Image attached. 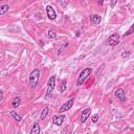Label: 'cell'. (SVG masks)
Here are the masks:
<instances>
[{"instance_id":"9a60e30c","label":"cell","mask_w":134,"mask_h":134,"mask_svg":"<svg viewBox=\"0 0 134 134\" xmlns=\"http://www.w3.org/2000/svg\"><path fill=\"white\" fill-rule=\"evenodd\" d=\"M66 89H67V81L63 80L62 84H61V87H60V92H64Z\"/></svg>"},{"instance_id":"7402d4cb","label":"cell","mask_w":134,"mask_h":134,"mask_svg":"<svg viewBox=\"0 0 134 134\" xmlns=\"http://www.w3.org/2000/svg\"><path fill=\"white\" fill-rule=\"evenodd\" d=\"M98 4L99 5H103L104 4V0H98Z\"/></svg>"},{"instance_id":"ba28073f","label":"cell","mask_w":134,"mask_h":134,"mask_svg":"<svg viewBox=\"0 0 134 134\" xmlns=\"http://www.w3.org/2000/svg\"><path fill=\"white\" fill-rule=\"evenodd\" d=\"M64 120H65V115H63V114L54 115L52 117V122L55 126H62V124L64 122Z\"/></svg>"},{"instance_id":"6da1fadb","label":"cell","mask_w":134,"mask_h":134,"mask_svg":"<svg viewBox=\"0 0 134 134\" xmlns=\"http://www.w3.org/2000/svg\"><path fill=\"white\" fill-rule=\"evenodd\" d=\"M39 79H40V69L39 68H36L34 69L30 74H29V79H28V83H29V86L31 89H35L37 87V84L39 82Z\"/></svg>"},{"instance_id":"603a6c76","label":"cell","mask_w":134,"mask_h":134,"mask_svg":"<svg viewBox=\"0 0 134 134\" xmlns=\"http://www.w3.org/2000/svg\"><path fill=\"white\" fill-rule=\"evenodd\" d=\"M0 1H3V0H0Z\"/></svg>"},{"instance_id":"3957f363","label":"cell","mask_w":134,"mask_h":134,"mask_svg":"<svg viewBox=\"0 0 134 134\" xmlns=\"http://www.w3.org/2000/svg\"><path fill=\"white\" fill-rule=\"evenodd\" d=\"M119 39H120V37H119V35L117 34V32H114V34H112L111 36H109V38L107 39V44L108 45H110V46H112V47H114V46H116V45H118V43H119Z\"/></svg>"},{"instance_id":"cb8c5ba5","label":"cell","mask_w":134,"mask_h":134,"mask_svg":"<svg viewBox=\"0 0 134 134\" xmlns=\"http://www.w3.org/2000/svg\"><path fill=\"white\" fill-rule=\"evenodd\" d=\"M133 44H134V42H133Z\"/></svg>"},{"instance_id":"4fadbf2b","label":"cell","mask_w":134,"mask_h":134,"mask_svg":"<svg viewBox=\"0 0 134 134\" xmlns=\"http://www.w3.org/2000/svg\"><path fill=\"white\" fill-rule=\"evenodd\" d=\"M20 104H21V98H20L19 96L15 97V98L12 100V106H13V108H18V107L20 106Z\"/></svg>"},{"instance_id":"8fae6325","label":"cell","mask_w":134,"mask_h":134,"mask_svg":"<svg viewBox=\"0 0 134 134\" xmlns=\"http://www.w3.org/2000/svg\"><path fill=\"white\" fill-rule=\"evenodd\" d=\"M30 134H39V133H41V128H40V125L38 124V122H35L34 124V126L31 127V129H30V132H29Z\"/></svg>"},{"instance_id":"7c38bea8","label":"cell","mask_w":134,"mask_h":134,"mask_svg":"<svg viewBox=\"0 0 134 134\" xmlns=\"http://www.w3.org/2000/svg\"><path fill=\"white\" fill-rule=\"evenodd\" d=\"M48 112H49V107H48V106H45V107L42 109L41 113H40V119H41V120H43V119L47 116Z\"/></svg>"},{"instance_id":"277c9868","label":"cell","mask_w":134,"mask_h":134,"mask_svg":"<svg viewBox=\"0 0 134 134\" xmlns=\"http://www.w3.org/2000/svg\"><path fill=\"white\" fill-rule=\"evenodd\" d=\"M54 86H55V75H52L50 76V79L48 80V83H47V89H46V96H49L50 93L53 91L54 89Z\"/></svg>"},{"instance_id":"d6986e66","label":"cell","mask_w":134,"mask_h":134,"mask_svg":"<svg viewBox=\"0 0 134 134\" xmlns=\"http://www.w3.org/2000/svg\"><path fill=\"white\" fill-rule=\"evenodd\" d=\"M130 54H131V51H122L121 52V58L122 59H128L129 57H130Z\"/></svg>"},{"instance_id":"9c48e42d","label":"cell","mask_w":134,"mask_h":134,"mask_svg":"<svg viewBox=\"0 0 134 134\" xmlns=\"http://www.w3.org/2000/svg\"><path fill=\"white\" fill-rule=\"evenodd\" d=\"M115 96L120 100V102H125L126 100V92L122 88H118L115 90Z\"/></svg>"},{"instance_id":"ac0fdd59","label":"cell","mask_w":134,"mask_h":134,"mask_svg":"<svg viewBox=\"0 0 134 134\" xmlns=\"http://www.w3.org/2000/svg\"><path fill=\"white\" fill-rule=\"evenodd\" d=\"M133 32H134V23H133V24L130 26V28L126 31V34L124 35V37H126V36H130V35H131V34H133Z\"/></svg>"},{"instance_id":"2e32d148","label":"cell","mask_w":134,"mask_h":134,"mask_svg":"<svg viewBox=\"0 0 134 134\" xmlns=\"http://www.w3.org/2000/svg\"><path fill=\"white\" fill-rule=\"evenodd\" d=\"M10 115H12V116L17 120V121H21V120H22V117H21L18 113H16L15 111H10Z\"/></svg>"},{"instance_id":"52a82bcc","label":"cell","mask_w":134,"mask_h":134,"mask_svg":"<svg viewBox=\"0 0 134 134\" xmlns=\"http://www.w3.org/2000/svg\"><path fill=\"white\" fill-rule=\"evenodd\" d=\"M90 114H91V109H90V108L84 109L83 112H82V114H81V122H82V124H85V122L87 121L88 117L90 116Z\"/></svg>"},{"instance_id":"8992f818","label":"cell","mask_w":134,"mask_h":134,"mask_svg":"<svg viewBox=\"0 0 134 134\" xmlns=\"http://www.w3.org/2000/svg\"><path fill=\"white\" fill-rule=\"evenodd\" d=\"M46 13H47V17H48L49 20H54L57 18V13L54 12V9L51 5L46 6Z\"/></svg>"},{"instance_id":"44dd1931","label":"cell","mask_w":134,"mask_h":134,"mask_svg":"<svg viewBox=\"0 0 134 134\" xmlns=\"http://www.w3.org/2000/svg\"><path fill=\"white\" fill-rule=\"evenodd\" d=\"M116 3H117V0H110V7L111 8H114L115 5H116Z\"/></svg>"},{"instance_id":"ffe728a7","label":"cell","mask_w":134,"mask_h":134,"mask_svg":"<svg viewBox=\"0 0 134 134\" xmlns=\"http://www.w3.org/2000/svg\"><path fill=\"white\" fill-rule=\"evenodd\" d=\"M98 121V114H93V116H92V122H97Z\"/></svg>"},{"instance_id":"7a4b0ae2","label":"cell","mask_w":134,"mask_h":134,"mask_svg":"<svg viewBox=\"0 0 134 134\" xmlns=\"http://www.w3.org/2000/svg\"><path fill=\"white\" fill-rule=\"evenodd\" d=\"M91 73H92V69L91 68H89V67L84 68V70L81 71V73H80V75L77 77L76 86H82L86 82V80L89 77V75H91Z\"/></svg>"},{"instance_id":"30bf717a","label":"cell","mask_w":134,"mask_h":134,"mask_svg":"<svg viewBox=\"0 0 134 134\" xmlns=\"http://www.w3.org/2000/svg\"><path fill=\"white\" fill-rule=\"evenodd\" d=\"M100 21H102V17H100L99 15L94 14V15H91V16H90V22H91L93 25H97V24H99Z\"/></svg>"},{"instance_id":"e0dca14e","label":"cell","mask_w":134,"mask_h":134,"mask_svg":"<svg viewBox=\"0 0 134 134\" xmlns=\"http://www.w3.org/2000/svg\"><path fill=\"white\" fill-rule=\"evenodd\" d=\"M47 37H48V39H54V38H57V34L53 30H48Z\"/></svg>"},{"instance_id":"5b68a950","label":"cell","mask_w":134,"mask_h":134,"mask_svg":"<svg viewBox=\"0 0 134 134\" xmlns=\"http://www.w3.org/2000/svg\"><path fill=\"white\" fill-rule=\"evenodd\" d=\"M73 102H74V99H73V98H71V99L67 100L66 103H64V104L61 106V108H60L59 112H60V113H63V112H65V111H67V110L71 109V107L73 106Z\"/></svg>"},{"instance_id":"5bb4252c","label":"cell","mask_w":134,"mask_h":134,"mask_svg":"<svg viewBox=\"0 0 134 134\" xmlns=\"http://www.w3.org/2000/svg\"><path fill=\"white\" fill-rule=\"evenodd\" d=\"M9 9V5L8 4H4L0 6V15H4L6 12H8Z\"/></svg>"}]
</instances>
